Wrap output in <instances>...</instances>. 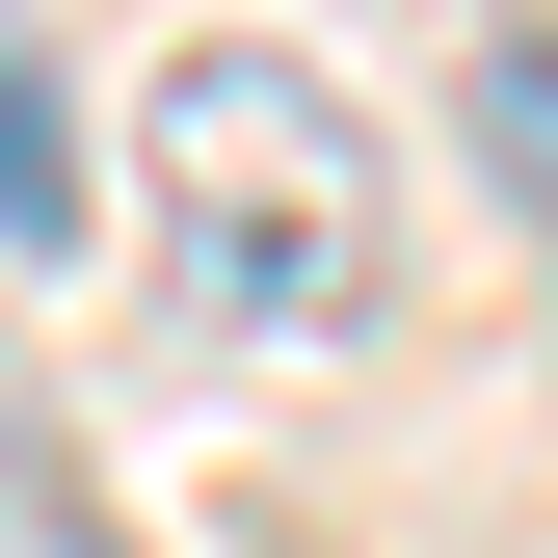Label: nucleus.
<instances>
[{
  "instance_id": "nucleus-1",
  "label": "nucleus",
  "mask_w": 558,
  "mask_h": 558,
  "mask_svg": "<svg viewBox=\"0 0 558 558\" xmlns=\"http://www.w3.org/2000/svg\"><path fill=\"white\" fill-rule=\"evenodd\" d=\"M133 186H160V266H186L240 345H345V319L399 293L373 107H345L319 53H266V27H214V53L133 81Z\"/></svg>"
},
{
  "instance_id": "nucleus-3",
  "label": "nucleus",
  "mask_w": 558,
  "mask_h": 558,
  "mask_svg": "<svg viewBox=\"0 0 558 558\" xmlns=\"http://www.w3.org/2000/svg\"><path fill=\"white\" fill-rule=\"evenodd\" d=\"M53 214H81V160H53V107L0 81V240H53Z\"/></svg>"
},
{
  "instance_id": "nucleus-4",
  "label": "nucleus",
  "mask_w": 558,
  "mask_h": 558,
  "mask_svg": "<svg viewBox=\"0 0 558 558\" xmlns=\"http://www.w3.org/2000/svg\"><path fill=\"white\" fill-rule=\"evenodd\" d=\"M478 53H532V81H558V0H478Z\"/></svg>"
},
{
  "instance_id": "nucleus-2",
  "label": "nucleus",
  "mask_w": 558,
  "mask_h": 558,
  "mask_svg": "<svg viewBox=\"0 0 558 558\" xmlns=\"http://www.w3.org/2000/svg\"><path fill=\"white\" fill-rule=\"evenodd\" d=\"M452 107H478V160H506V214L558 240V81H532V53H478V81H452Z\"/></svg>"
}]
</instances>
